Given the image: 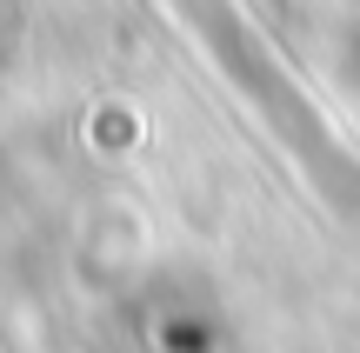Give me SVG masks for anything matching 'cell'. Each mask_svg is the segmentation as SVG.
Masks as SVG:
<instances>
[{"label":"cell","mask_w":360,"mask_h":353,"mask_svg":"<svg viewBox=\"0 0 360 353\" xmlns=\"http://www.w3.org/2000/svg\"><path fill=\"white\" fill-rule=\"evenodd\" d=\"M187 7V20H193V34L207 40V47H227V67H233V80H240L254 100H267V114L281 120L294 140H307V154H321V127H314V114H307V100L294 93V80L281 74V60H260V47H254V27L240 20V13L227 7V0H180Z\"/></svg>","instance_id":"cell-1"},{"label":"cell","mask_w":360,"mask_h":353,"mask_svg":"<svg viewBox=\"0 0 360 353\" xmlns=\"http://www.w3.org/2000/svg\"><path fill=\"white\" fill-rule=\"evenodd\" d=\"M334 80L347 87V100L360 107V0L347 7V20H340V34H334Z\"/></svg>","instance_id":"cell-2"},{"label":"cell","mask_w":360,"mask_h":353,"mask_svg":"<svg viewBox=\"0 0 360 353\" xmlns=\"http://www.w3.org/2000/svg\"><path fill=\"white\" fill-rule=\"evenodd\" d=\"M0 353H27V347H20V327H13L7 307H0Z\"/></svg>","instance_id":"cell-3"}]
</instances>
